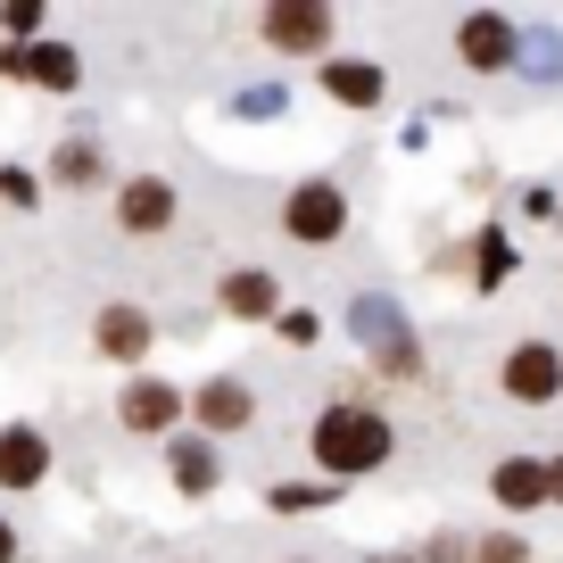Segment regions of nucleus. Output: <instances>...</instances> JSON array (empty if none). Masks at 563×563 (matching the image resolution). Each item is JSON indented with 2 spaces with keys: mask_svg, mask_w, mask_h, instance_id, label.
<instances>
[{
  "mask_svg": "<svg viewBox=\"0 0 563 563\" xmlns=\"http://www.w3.org/2000/svg\"><path fill=\"white\" fill-rule=\"evenodd\" d=\"M506 232H481V282H506Z\"/></svg>",
  "mask_w": 563,
  "mask_h": 563,
  "instance_id": "dca6fc26",
  "label": "nucleus"
},
{
  "mask_svg": "<svg viewBox=\"0 0 563 563\" xmlns=\"http://www.w3.org/2000/svg\"><path fill=\"white\" fill-rule=\"evenodd\" d=\"M0 199H9V208H34L42 191H34V175H18V166H9V175H0Z\"/></svg>",
  "mask_w": 563,
  "mask_h": 563,
  "instance_id": "f3484780",
  "label": "nucleus"
},
{
  "mask_svg": "<svg viewBox=\"0 0 563 563\" xmlns=\"http://www.w3.org/2000/svg\"><path fill=\"white\" fill-rule=\"evenodd\" d=\"M0 75H25V84H42V91H75V51L67 42H34V51H0Z\"/></svg>",
  "mask_w": 563,
  "mask_h": 563,
  "instance_id": "39448f33",
  "label": "nucleus"
},
{
  "mask_svg": "<svg viewBox=\"0 0 563 563\" xmlns=\"http://www.w3.org/2000/svg\"><path fill=\"white\" fill-rule=\"evenodd\" d=\"M224 307L257 323V316H274V307H282V290H274V274H224Z\"/></svg>",
  "mask_w": 563,
  "mask_h": 563,
  "instance_id": "f8f14e48",
  "label": "nucleus"
},
{
  "mask_svg": "<svg viewBox=\"0 0 563 563\" xmlns=\"http://www.w3.org/2000/svg\"><path fill=\"white\" fill-rule=\"evenodd\" d=\"M555 497H563V456H555Z\"/></svg>",
  "mask_w": 563,
  "mask_h": 563,
  "instance_id": "aec40b11",
  "label": "nucleus"
},
{
  "mask_svg": "<svg viewBox=\"0 0 563 563\" xmlns=\"http://www.w3.org/2000/svg\"><path fill=\"white\" fill-rule=\"evenodd\" d=\"M100 349L108 356H141L150 349V316H141V307H108L100 316Z\"/></svg>",
  "mask_w": 563,
  "mask_h": 563,
  "instance_id": "ddd939ff",
  "label": "nucleus"
},
{
  "mask_svg": "<svg viewBox=\"0 0 563 563\" xmlns=\"http://www.w3.org/2000/svg\"><path fill=\"white\" fill-rule=\"evenodd\" d=\"M456 58H464L473 75H497V67H514V25L497 18V9L464 18V25H456Z\"/></svg>",
  "mask_w": 563,
  "mask_h": 563,
  "instance_id": "20e7f679",
  "label": "nucleus"
},
{
  "mask_svg": "<svg viewBox=\"0 0 563 563\" xmlns=\"http://www.w3.org/2000/svg\"><path fill=\"white\" fill-rule=\"evenodd\" d=\"M9 555H18V530H9V522H0V563H9Z\"/></svg>",
  "mask_w": 563,
  "mask_h": 563,
  "instance_id": "6ab92c4d",
  "label": "nucleus"
},
{
  "mask_svg": "<svg viewBox=\"0 0 563 563\" xmlns=\"http://www.w3.org/2000/svg\"><path fill=\"white\" fill-rule=\"evenodd\" d=\"M265 42L274 51H323L332 42V9L323 0H274L265 9Z\"/></svg>",
  "mask_w": 563,
  "mask_h": 563,
  "instance_id": "f03ea898",
  "label": "nucleus"
},
{
  "mask_svg": "<svg viewBox=\"0 0 563 563\" xmlns=\"http://www.w3.org/2000/svg\"><path fill=\"white\" fill-rule=\"evenodd\" d=\"M340 224H349V199H340L332 183H299V191H290V232H299V241H332Z\"/></svg>",
  "mask_w": 563,
  "mask_h": 563,
  "instance_id": "423d86ee",
  "label": "nucleus"
},
{
  "mask_svg": "<svg viewBox=\"0 0 563 563\" xmlns=\"http://www.w3.org/2000/svg\"><path fill=\"white\" fill-rule=\"evenodd\" d=\"M51 473V448H42V431H0V481H9V489H34V481Z\"/></svg>",
  "mask_w": 563,
  "mask_h": 563,
  "instance_id": "6e6552de",
  "label": "nucleus"
},
{
  "mask_svg": "<svg viewBox=\"0 0 563 563\" xmlns=\"http://www.w3.org/2000/svg\"><path fill=\"white\" fill-rule=\"evenodd\" d=\"M323 91L349 100V108H373L382 100V67H373V58H332V67H323Z\"/></svg>",
  "mask_w": 563,
  "mask_h": 563,
  "instance_id": "9b49d317",
  "label": "nucleus"
},
{
  "mask_svg": "<svg viewBox=\"0 0 563 563\" xmlns=\"http://www.w3.org/2000/svg\"><path fill=\"white\" fill-rule=\"evenodd\" d=\"M481 563H522V539H506V530H497V539L481 547Z\"/></svg>",
  "mask_w": 563,
  "mask_h": 563,
  "instance_id": "a211bd4d",
  "label": "nucleus"
},
{
  "mask_svg": "<svg viewBox=\"0 0 563 563\" xmlns=\"http://www.w3.org/2000/svg\"><path fill=\"white\" fill-rule=\"evenodd\" d=\"M563 389V356L547 349V340H522V349L506 356V398H522V406H547Z\"/></svg>",
  "mask_w": 563,
  "mask_h": 563,
  "instance_id": "7ed1b4c3",
  "label": "nucleus"
},
{
  "mask_svg": "<svg viewBox=\"0 0 563 563\" xmlns=\"http://www.w3.org/2000/svg\"><path fill=\"white\" fill-rule=\"evenodd\" d=\"M539 497H555V464H497V506H514V514H522V506H539Z\"/></svg>",
  "mask_w": 563,
  "mask_h": 563,
  "instance_id": "9d476101",
  "label": "nucleus"
},
{
  "mask_svg": "<svg viewBox=\"0 0 563 563\" xmlns=\"http://www.w3.org/2000/svg\"><path fill=\"white\" fill-rule=\"evenodd\" d=\"M316 464L323 473H373V464H389V422L373 406H323L316 415Z\"/></svg>",
  "mask_w": 563,
  "mask_h": 563,
  "instance_id": "f257e3e1",
  "label": "nucleus"
},
{
  "mask_svg": "<svg viewBox=\"0 0 563 563\" xmlns=\"http://www.w3.org/2000/svg\"><path fill=\"white\" fill-rule=\"evenodd\" d=\"M175 481H183V489H191V497H199V489H216V448L183 440V448H175Z\"/></svg>",
  "mask_w": 563,
  "mask_h": 563,
  "instance_id": "2eb2a0df",
  "label": "nucleus"
},
{
  "mask_svg": "<svg viewBox=\"0 0 563 563\" xmlns=\"http://www.w3.org/2000/svg\"><path fill=\"white\" fill-rule=\"evenodd\" d=\"M199 415H208V431H241L249 422V389L241 382H208L199 389Z\"/></svg>",
  "mask_w": 563,
  "mask_h": 563,
  "instance_id": "4468645a",
  "label": "nucleus"
},
{
  "mask_svg": "<svg viewBox=\"0 0 563 563\" xmlns=\"http://www.w3.org/2000/svg\"><path fill=\"white\" fill-rule=\"evenodd\" d=\"M175 415H183V389H166V382H133L124 389V431H166Z\"/></svg>",
  "mask_w": 563,
  "mask_h": 563,
  "instance_id": "1a4fd4ad",
  "label": "nucleus"
},
{
  "mask_svg": "<svg viewBox=\"0 0 563 563\" xmlns=\"http://www.w3.org/2000/svg\"><path fill=\"white\" fill-rule=\"evenodd\" d=\"M117 224L124 232H166V224H175V191H166L158 175L124 183V191H117Z\"/></svg>",
  "mask_w": 563,
  "mask_h": 563,
  "instance_id": "0eeeda50",
  "label": "nucleus"
}]
</instances>
